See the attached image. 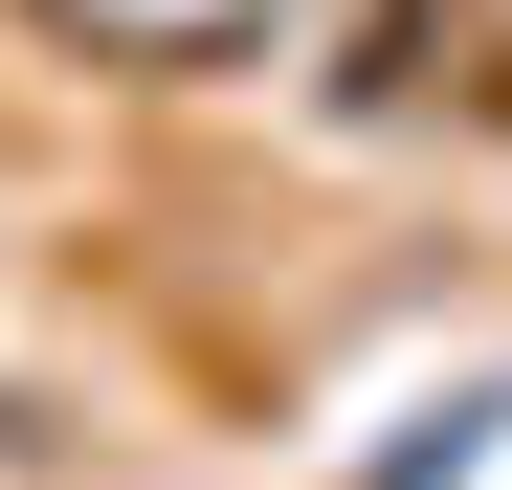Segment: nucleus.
<instances>
[{
    "instance_id": "f257e3e1",
    "label": "nucleus",
    "mask_w": 512,
    "mask_h": 490,
    "mask_svg": "<svg viewBox=\"0 0 512 490\" xmlns=\"http://www.w3.org/2000/svg\"><path fill=\"white\" fill-rule=\"evenodd\" d=\"M45 23H90L112 67H245V45H268V0H45Z\"/></svg>"
}]
</instances>
